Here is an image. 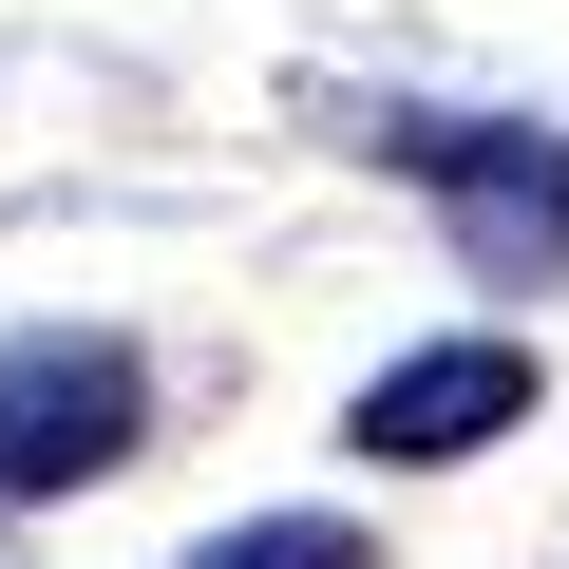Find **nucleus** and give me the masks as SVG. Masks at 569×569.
Wrapping results in <instances>:
<instances>
[{"mask_svg": "<svg viewBox=\"0 0 569 569\" xmlns=\"http://www.w3.org/2000/svg\"><path fill=\"white\" fill-rule=\"evenodd\" d=\"M361 152L437 190L456 266H493V284H550V266H569V133H550V114H437V96H380Z\"/></svg>", "mask_w": 569, "mask_h": 569, "instance_id": "1", "label": "nucleus"}, {"mask_svg": "<svg viewBox=\"0 0 569 569\" xmlns=\"http://www.w3.org/2000/svg\"><path fill=\"white\" fill-rule=\"evenodd\" d=\"M133 437H152V361H133V342H96V323H39V342H0V512H39V493H96Z\"/></svg>", "mask_w": 569, "mask_h": 569, "instance_id": "2", "label": "nucleus"}, {"mask_svg": "<svg viewBox=\"0 0 569 569\" xmlns=\"http://www.w3.org/2000/svg\"><path fill=\"white\" fill-rule=\"evenodd\" d=\"M531 418V361L512 342H418V361H380L361 380V456H399V475H437V456H475V437H512Z\"/></svg>", "mask_w": 569, "mask_h": 569, "instance_id": "3", "label": "nucleus"}, {"mask_svg": "<svg viewBox=\"0 0 569 569\" xmlns=\"http://www.w3.org/2000/svg\"><path fill=\"white\" fill-rule=\"evenodd\" d=\"M190 569H380V550H361L342 512H266V531H209Z\"/></svg>", "mask_w": 569, "mask_h": 569, "instance_id": "4", "label": "nucleus"}]
</instances>
